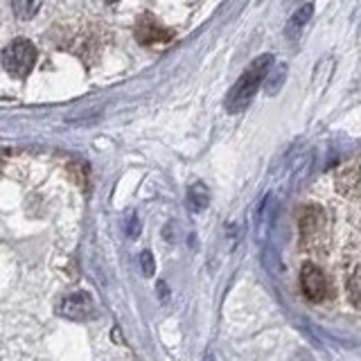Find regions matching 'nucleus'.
<instances>
[{"label":"nucleus","mask_w":361,"mask_h":361,"mask_svg":"<svg viewBox=\"0 0 361 361\" xmlns=\"http://www.w3.org/2000/svg\"><path fill=\"white\" fill-rule=\"evenodd\" d=\"M336 195L341 199V208L338 212L348 214V219L355 224V240L361 246V163H350L338 172L336 180ZM350 296L357 302V307H361V280L350 285Z\"/></svg>","instance_id":"1"},{"label":"nucleus","mask_w":361,"mask_h":361,"mask_svg":"<svg viewBox=\"0 0 361 361\" xmlns=\"http://www.w3.org/2000/svg\"><path fill=\"white\" fill-rule=\"evenodd\" d=\"M271 66H274V54H259L255 59L248 63V68L242 73V77L237 79L235 86L228 90V95H226V102L224 106L228 113H242L248 109V104L253 102L257 88L262 86L267 73L271 71Z\"/></svg>","instance_id":"2"},{"label":"nucleus","mask_w":361,"mask_h":361,"mask_svg":"<svg viewBox=\"0 0 361 361\" xmlns=\"http://www.w3.org/2000/svg\"><path fill=\"white\" fill-rule=\"evenodd\" d=\"M34 63H37V48L27 41V39H16L11 41L5 52H3V66L5 71L16 77V79H23L32 73Z\"/></svg>","instance_id":"3"},{"label":"nucleus","mask_w":361,"mask_h":361,"mask_svg":"<svg viewBox=\"0 0 361 361\" xmlns=\"http://www.w3.org/2000/svg\"><path fill=\"white\" fill-rule=\"evenodd\" d=\"M300 287H302L305 298L312 302H321V300H325L327 293H330V285H327L325 274L312 262L302 264V269H300Z\"/></svg>","instance_id":"4"},{"label":"nucleus","mask_w":361,"mask_h":361,"mask_svg":"<svg viewBox=\"0 0 361 361\" xmlns=\"http://www.w3.org/2000/svg\"><path fill=\"white\" fill-rule=\"evenodd\" d=\"M59 314L66 316V319H71V321H88V319H93V314H95L93 298H90L86 291L71 293L68 298H63L61 307H59Z\"/></svg>","instance_id":"5"},{"label":"nucleus","mask_w":361,"mask_h":361,"mask_svg":"<svg viewBox=\"0 0 361 361\" xmlns=\"http://www.w3.org/2000/svg\"><path fill=\"white\" fill-rule=\"evenodd\" d=\"M135 39H138L142 45H161V43H169L172 32L163 27L156 18L142 16L138 20V25H135Z\"/></svg>","instance_id":"6"},{"label":"nucleus","mask_w":361,"mask_h":361,"mask_svg":"<svg viewBox=\"0 0 361 361\" xmlns=\"http://www.w3.org/2000/svg\"><path fill=\"white\" fill-rule=\"evenodd\" d=\"M312 14H314L312 3H305V5H300L296 11H293V16L289 18V23L285 25V37H287V41H289L291 45L300 41V37H302L305 27H307V23H310Z\"/></svg>","instance_id":"7"},{"label":"nucleus","mask_w":361,"mask_h":361,"mask_svg":"<svg viewBox=\"0 0 361 361\" xmlns=\"http://www.w3.org/2000/svg\"><path fill=\"white\" fill-rule=\"evenodd\" d=\"M285 79H287V66L285 63H280V66H271V71L267 73L264 77V93L269 97H274L278 90L285 86Z\"/></svg>","instance_id":"8"},{"label":"nucleus","mask_w":361,"mask_h":361,"mask_svg":"<svg viewBox=\"0 0 361 361\" xmlns=\"http://www.w3.org/2000/svg\"><path fill=\"white\" fill-rule=\"evenodd\" d=\"M9 5L20 20H27V18H34L39 14L43 0H9Z\"/></svg>","instance_id":"9"},{"label":"nucleus","mask_w":361,"mask_h":361,"mask_svg":"<svg viewBox=\"0 0 361 361\" xmlns=\"http://www.w3.org/2000/svg\"><path fill=\"white\" fill-rule=\"evenodd\" d=\"M188 199H190V206L195 208V210H203L208 206V201H210V195H208V190H206V185H201V183H195L190 188V195H188Z\"/></svg>","instance_id":"10"},{"label":"nucleus","mask_w":361,"mask_h":361,"mask_svg":"<svg viewBox=\"0 0 361 361\" xmlns=\"http://www.w3.org/2000/svg\"><path fill=\"white\" fill-rule=\"evenodd\" d=\"M142 262H145V274H152L154 267H152V255L149 253H142Z\"/></svg>","instance_id":"11"},{"label":"nucleus","mask_w":361,"mask_h":361,"mask_svg":"<svg viewBox=\"0 0 361 361\" xmlns=\"http://www.w3.org/2000/svg\"><path fill=\"white\" fill-rule=\"evenodd\" d=\"M102 3H106V5H113V3H118V0H102Z\"/></svg>","instance_id":"12"}]
</instances>
